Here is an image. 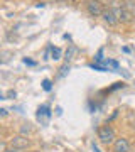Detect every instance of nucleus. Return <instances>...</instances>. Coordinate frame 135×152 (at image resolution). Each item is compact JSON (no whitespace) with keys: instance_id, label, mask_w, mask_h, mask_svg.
<instances>
[{"instance_id":"nucleus-1","label":"nucleus","mask_w":135,"mask_h":152,"mask_svg":"<svg viewBox=\"0 0 135 152\" xmlns=\"http://www.w3.org/2000/svg\"><path fill=\"white\" fill-rule=\"evenodd\" d=\"M98 139L103 145H113V142L117 140L115 139V130L110 127V125H105L98 130Z\"/></svg>"},{"instance_id":"nucleus-2","label":"nucleus","mask_w":135,"mask_h":152,"mask_svg":"<svg viewBox=\"0 0 135 152\" xmlns=\"http://www.w3.org/2000/svg\"><path fill=\"white\" fill-rule=\"evenodd\" d=\"M86 9H88V12H90L93 17H100V15H103V12H105V9H103V5H101L100 0H88L86 2Z\"/></svg>"},{"instance_id":"nucleus-3","label":"nucleus","mask_w":135,"mask_h":152,"mask_svg":"<svg viewBox=\"0 0 135 152\" xmlns=\"http://www.w3.org/2000/svg\"><path fill=\"white\" fill-rule=\"evenodd\" d=\"M113 152H130V144L127 139H117L113 142Z\"/></svg>"},{"instance_id":"nucleus-4","label":"nucleus","mask_w":135,"mask_h":152,"mask_svg":"<svg viewBox=\"0 0 135 152\" xmlns=\"http://www.w3.org/2000/svg\"><path fill=\"white\" fill-rule=\"evenodd\" d=\"M12 147H14V149H20V151H24V149L29 147V140H27L24 135H17V137L12 139Z\"/></svg>"},{"instance_id":"nucleus-5","label":"nucleus","mask_w":135,"mask_h":152,"mask_svg":"<svg viewBox=\"0 0 135 152\" xmlns=\"http://www.w3.org/2000/svg\"><path fill=\"white\" fill-rule=\"evenodd\" d=\"M103 20H105V22H107V24H108V26H115V24H118V17H117V15H115V12L113 10H112V9H108V10H105V12H103Z\"/></svg>"},{"instance_id":"nucleus-6","label":"nucleus","mask_w":135,"mask_h":152,"mask_svg":"<svg viewBox=\"0 0 135 152\" xmlns=\"http://www.w3.org/2000/svg\"><path fill=\"white\" fill-rule=\"evenodd\" d=\"M49 117H51V108H49L47 105L39 107V108H37V120H39V122H46Z\"/></svg>"},{"instance_id":"nucleus-7","label":"nucleus","mask_w":135,"mask_h":152,"mask_svg":"<svg viewBox=\"0 0 135 152\" xmlns=\"http://www.w3.org/2000/svg\"><path fill=\"white\" fill-rule=\"evenodd\" d=\"M49 51H51V54H53V59H59V58H61V49L59 48L49 46Z\"/></svg>"},{"instance_id":"nucleus-8","label":"nucleus","mask_w":135,"mask_h":152,"mask_svg":"<svg viewBox=\"0 0 135 152\" xmlns=\"http://www.w3.org/2000/svg\"><path fill=\"white\" fill-rule=\"evenodd\" d=\"M91 68H93V69H96V71H110V69L107 68V66L100 64V63H93V64H91Z\"/></svg>"},{"instance_id":"nucleus-9","label":"nucleus","mask_w":135,"mask_h":152,"mask_svg":"<svg viewBox=\"0 0 135 152\" xmlns=\"http://www.w3.org/2000/svg\"><path fill=\"white\" fill-rule=\"evenodd\" d=\"M125 7H127V10H130V12H132V15L135 17V2H127Z\"/></svg>"},{"instance_id":"nucleus-10","label":"nucleus","mask_w":135,"mask_h":152,"mask_svg":"<svg viewBox=\"0 0 135 152\" xmlns=\"http://www.w3.org/2000/svg\"><path fill=\"white\" fill-rule=\"evenodd\" d=\"M42 88L46 90V91H51L53 85H51V81H49V80H44V81H42Z\"/></svg>"},{"instance_id":"nucleus-11","label":"nucleus","mask_w":135,"mask_h":152,"mask_svg":"<svg viewBox=\"0 0 135 152\" xmlns=\"http://www.w3.org/2000/svg\"><path fill=\"white\" fill-rule=\"evenodd\" d=\"M20 132H22V134H27V132H31V127H29V124H27V127H22Z\"/></svg>"},{"instance_id":"nucleus-12","label":"nucleus","mask_w":135,"mask_h":152,"mask_svg":"<svg viewBox=\"0 0 135 152\" xmlns=\"http://www.w3.org/2000/svg\"><path fill=\"white\" fill-rule=\"evenodd\" d=\"M5 152H22L20 149H14V147H12V149H7Z\"/></svg>"},{"instance_id":"nucleus-13","label":"nucleus","mask_w":135,"mask_h":152,"mask_svg":"<svg viewBox=\"0 0 135 152\" xmlns=\"http://www.w3.org/2000/svg\"><path fill=\"white\" fill-rule=\"evenodd\" d=\"M24 63H26V64H31V66L36 64V63H34V61H31V59H24Z\"/></svg>"},{"instance_id":"nucleus-14","label":"nucleus","mask_w":135,"mask_h":152,"mask_svg":"<svg viewBox=\"0 0 135 152\" xmlns=\"http://www.w3.org/2000/svg\"><path fill=\"white\" fill-rule=\"evenodd\" d=\"M93 151H95V152H100V149H98V147L95 145V144H93Z\"/></svg>"},{"instance_id":"nucleus-15","label":"nucleus","mask_w":135,"mask_h":152,"mask_svg":"<svg viewBox=\"0 0 135 152\" xmlns=\"http://www.w3.org/2000/svg\"><path fill=\"white\" fill-rule=\"evenodd\" d=\"M100 2H107V4H110V2H112V0H100Z\"/></svg>"}]
</instances>
